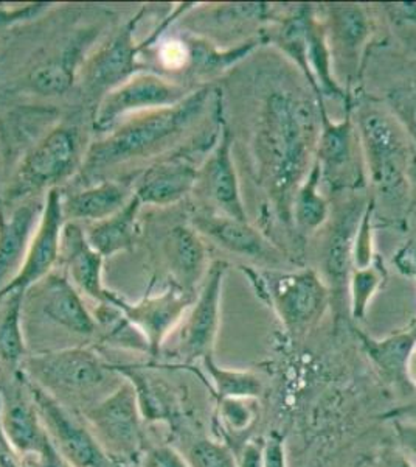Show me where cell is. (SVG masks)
<instances>
[{
  "mask_svg": "<svg viewBox=\"0 0 416 467\" xmlns=\"http://www.w3.org/2000/svg\"><path fill=\"white\" fill-rule=\"evenodd\" d=\"M395 265L398 266V270L406 275V276L413 277L416 281V244L415 242H409L404 244L402 248L398 250L396 253Z\"/></svg>",
  "mask_w": 416,
  "mask_h": 467,
  "instance_id": "obj_46",
  "label": "cell"
},
{
  "mask_svg": "<svg viewBox=\"0 0 416 467\" xmlns=\"http://www.w3.org/2000/svg\"><path fill=\"white\" fill-rule=\"evenodd\" d=\"M268 37L259 36L249 37L244 43L238 44L232 48H219L217 44L210 43L202 37H185V44L188 48V67L187 70L195 74L196 77H210V75L221 74L224 70L232 67L252 54L259 44L266 43Z\"/></svg>",
  "mask_w": 416,
  "mask_h": 467,
  "instance_id": "obj_30",
  "label": "cell"
},
{
  "mask_svg": "<svg viewBox=\"0 0 416 467\" xmlns=\"http://www.w3.org/2000/svg\"><path fill=\"white\" fill-rule=\"evenodd\" d=\"M367 202H350L339 213L328 234L323 250V273L330 290L340 292L348 288V277L353 270L354 235Z\"/></svg>",
  "mask_w": 416,
  "mask_h": 467,
  "instance_id": "obj_26",
  "label": "cell"
},
{
  "mask_svg": "<svg viewBox=\"0 0 416 467\" xmlns=\"http://www.w3.org/2000/svg\"><path fill=\"white\" fill-rule=\"evenodd\" d=\"M22 374L64 405L78 404L83 410L100 400L123 382L116 367L103 361L96 350L83 346L48 350L22 361Z\"/></svg>",
  "mask_w": 416,
  "mask_h": 467,
  "instance_id": "obj_3",
  "label": "cell"
},
{
  "mask_svg": "<svg viewBox=\"0 0 416 467\" xmlns=\"http://www.w3.org/2000/svg\"><path fill=\"white\" fill-rule=\"evenodd\" d=\"M385 418L391 420H400L416 422V404H411L409 407H404V409L393 410Z\"/></svg>",
  "mask_w": 416,
  "mask_h": 467,
  "instance_id": "obj_48",
  "label": "cell"
},
{
  "mask_svg": "<svg viewBox=\"0 0 416 467\" xmlns=\"http://www.w3.org/2000/svg\"><path fill=\"white\" fill-rule=\"evenodd\" d=\"M218 420L227 435L239 436L252 429L259 420L257 399L218 400Z\"/></svg>",
  "mask_w": 416,
  "mask_h": 467,
  "instance_id": "obj_37",
  "label": "cell"
},
{
  "mask_svg": "<svg viewBox=\"0 0 416 467\" xmlns=\"http://www.w3.org/2000/svg\"><path fill=\"white\" fill-rule=\"evenodd\" d=\"M376 202L369 200L364 207L362 217L359 220L358 231L354 235L353 268H365L376 259L374 253L373 217Z\"/></svg>",
  "mask_w": 416,
  "mask_h": 467,
  "instance_id": "obj_39",
  "label": "cell"
},
{
  "mask_svg": "<svg viewBox=\"0 0 416 467\" xmlns=\"http://www.w3.org/2000/svg\"><path fill=\"white\" fill-rule=\"evenodd\" d=\"M316 162L320 167L321 184L331 192L364 186L367 181L364 156L358 128L350 109L343 120L334 122L321 103Z\"/></svg>",
  "mask_w": 416,
  "mask_h": 467,
  "instance_id": "obj_11",
  "label": "cell"
},
{
  "mask_svg": "<svg viewBox=\"0 0 416 467\" xmlns=\"http://www.w3.org/2000/svg\"><path fill=\"white\" fill-rule=\"evenodd\" d=\"M0 304H2V301H0Z\"/></svg>",
  "mask_w": 416,
  "mask_h": 467,
  "instance_id": "obj_52",
  "label": "cell"
},
{
  "mask_svg": "<svg viewBox=\"0 0 416 467\" xmlns=\"http://www.w3.org/2000/svg\"><path fill=\"white\" fill-rule=\"evenodd\" d=\"M103 261L86 239L85 229L76 222H66L61 235L59 265L81 295L98 304H109L114 292L103 284Z\"/></svg>",
  "mask_w": 416,
  "mask_h": 467,
  "instance_id": "obj_20",
  "label": "cell"
},
{
  "mask_svg": "<svg viewBox=\"0 0 416 467\" xmlns=\"http://www.w3.org/2000/svg\"><path fill=\"white\" fill-rule=\"evenodd\" d=\"M356 337L370 361L380 372V378L393 383L395 387L411 388L407 379V365L411 352L416 349V319L404 329L398 330L382 340L373 338L360 329H356Z\"/></svg>",
  "mask_w": 416,
  "mask_h": 467,
  "instance_id": "obj_27",
  "label": "cell"
},
{
  "mask_svg": "<svg viewBox=\"0 0 416 467\" xmlns=\"http://www.w3.org/2000/svg\"><path fill=\"white\" fill-rule=\"evenodd\" d=\"M162 253L171 284L198 292L210 266L206 239L191 224H178L165 235Z\"/></svg>",
  "mask_w": 416,
  "mask_h": 467,
  "instance_id": "obj_23",
  "label": "cell"
},
{
  "mask_svg": "<svg viewBox=\"0 0 416 467\" xmlns=\"http://www.w3.org/2000/svg\"><path fill=\"white\" fill-rule=\"evenodd\" d=\"M396 438L400 441L402 451H406L416 466V422L411 420H393Z\"/></svg>",
  "mask_w": 416,
  "mask_h": 467,
  "instance_id": "obj_44",
  "label": "cell"
},
{
  "mask_svg": "<svg viewBox=\"0 0 416 467\" xmlns=\"http://www.w3.org/2000/svg\"><path fill=\"white\" fill-rule=\"evenodd\" d=\"M193 4H180L174 8L173 13L165 17L158 24L154 32L149 33L143 41L136 39L138 24L147 15V8L143 6L136 16L125 22L118 28L107 43L103 44L96 54L86 59L83 69L79 74L83 96L87 101H98L117 86L132 78L134 75L145 72V63L140 61V55L158 43V39L164 36L169 26L176 19L184 16L185 13L193 8Z\"/></svg>",
  "mask_w": 416,
  "mask_h": 467,
  "instance_id": "obj_5",
  "label": "cell"
},
{
  "mask_svg": "<svg viewBox=\"0 0 416 467\" xmlns=\"http://www.w3.org/2000/svg\"><path fill=\"white\" fill-rule=\"evenodd\" d=\"M191 90L157 72H142L109 90L92 114V130L98 136L112 131L127 117L178 105Z\"/></svg>",
  "mask_w": 416,
  "mask_h": 467,
  "instance_id": "obj_10",
  "label": "cell"
},
{
  "mask_svg": "<svg viewBox=\"0 0 416 467\" xmlns=\"http://www.w3.org/2000/svg\"><path fill=\"white\" fill-rule=\"evenodd\" d=\"M407 379L411 388H416V349L411 352V360L407 365Z\"/></svg>",
  "mask_w": 416,
  "mask_h": 467,
  "instance_id": "obj_50",
  "label": "cell"
},
{
  "mask_svg": "<svg viewBox=\"0 0 416 467\" xmlns=\"http://www.w3.org/2000/svg\"><path fill=\"white\" fill-rule=\"evenodd\" d=\"M28 292L35 293L41 314L61 329L79 337H94L100 330L96 317L64 271L53 270Z\"/></svg>",
  "mask_w": 416,
  "mask_h": 467,
  "instance_id": "obj_19",
  "label": "cell"
},
{
  "mask_svg": "<svg viewBox=\"0 0 416 467\" xmlns=\"http://www.w3.org/2000/svg\"><path fill=\"white\" fill-rule=\"evenodd\" d=\"M140 467H191L185 455L171 446L147 447L140 462Z\"/></svg>",
  "mask_w": 416,
  "mask_h": 467,
  "instance_id": "obj_41",
  "label": "cell"
},
{
  "mask_svg": "<svg viewBox=\"0 0 416 467\" xmlns=\"http://www.w3.org/2000/svg\"><path fill=\"white\" fill-rule=\"evenodd\" d=\"M26 379V378H25ZM28 382L30 393L36 405L44 427L59 455L72 467H109L111 460L106 457L96 436L92 435L85 420L76 418L72 410L53 398L46 389Z\"/></svg>",
  "mask_w": 416,
  "mask_h": 467,
  "instance_id": "obj_13",
  "label": "cell"
},
{
  "mask_svg": "<svg viewBox=\"0 0 416 467\" xmlns=\"http://www.w3.org/2000/svg\"><path fill=\"white\" fill-rule=\"evenodd\" d=\"M185 458L191 467H238L237 455L232 447L208 438L191 442Z\"/></svg>",
  "mask_w": 416,
  "mask_h": 467,
  "instance_id": "obj_38",
  "label": "cell"
},
{
  "mask_svg": "<svg viewBox=\"0 0 416 467\" xmlns=\"http://www.w3.org/2000/svg\"><path fill=\"white\" fill-rule=\"evenodd\" d=\"M219 90L206 85L191 90L178 105L127 117L86 150L76 178L83 187L106 180L120 165L173 151L185 134L204 120Z\"/></svg>",
  "mask_w": 416,
  "mask_h": 467,
  "instance_id": "obj_2",
  "label": "cell"
},
{
  "mask_svg": "<svg viewBox=\"0 0 416 467\" xmlns=\"http://www.w3.org/2000/svg\"><path fill=\"white\" fill-rule=\"evenodd\" d=\"M328 44L332 61L345 64L348 77L358 72L360 57L369 44L373 22L360 5H331L327 8Z\"/></svg>",
  "mask_w": 416,
  "mask_h": 467,
  "instance_id": "obj_22",
  "label": "cell"
},
{
  "mask_svg": "<svg viewBox=\"0 0 416 467\" xmlns=\"http://www.w3.org/2000/svg\"><path fill=\"white\" fill-rule=\"evenodd\" d=\"M157 55L160 64L169 72H184L188 67V48L185 39L162 41Z\"/></svg>",
  "mask_w": 416,
  "mask_h": 467,
  "instance_id": "obj_40",
  "label": "cell"
},
{
  "mask_svg": "<svg viewBox=\"0 0 416 467\" xmlns=\"http://www.w3.org/2000/svg\"><path fill=\"white\" fill-rule=\"evenodd\" d=\"M142 206V202L132 195L131 200L118 213L101 222L89 223L85 233L90 246L103 257L131 251L137 239V220Z\"/></svg>",
  "mask_w": 416,
  "mask_h": 467,
  "instance_id": "obj_28",
  "label": "cell"
},
{
  "mask_svg": "<svg viewBox=\"0 0 416 467\" xmlns=\"http://www.w3.org/2000/svg\"><path fill=\"white\" fill-rule=\"evenodd\" d=\"M207 374L215 385L218 400L221 399H259L263 393V383L252 371L227 369L218 365L215 357L202 360Z\"/></svg>",
  "mask_w": 416,
  "mask_h": 467,
  "instance_id": "obj_36",
  "label": "cell"
},
{
  "mask_svg": "<svg viewBox=\"0 0 416 467\" xmlns=\"http://www.w3.org/2000/svg\"><path fill=\"white\" fill-rule=\"evenodd\" d=\"M219 131L221 127L217 133L208 136V127L204 128L202 133L193 136L187 144L158 156L142 171L131 176L134 195L142 204L154 206H171L182 202L195 191L200 167L196 156L210 153L219 138Z\"/></svg>",
  "mask_w": 416,
  "mask_h": 467,
  "instance_id": "obj_9",
  "label": "cell"
},
{
  "mask_svg": "<svg viewBox=\"0 0 416 467\" xmlns=\"http://www.w3.org/2000/svg\"><path fill=\"white\" fill-rule=\"evenodd\" d=\"M238 467L264 466V440H246L237 455Z\"/></svg>",
  "mask_w": 416,
  "mask_h": 467,
  "instance_id": "obj_43",
  "label": "cell"
},
{
  "mask_svg": "<svg viewBox=\"0 0 416 467\" xmlns=\"http://www.w3.org/2000/svg\"><path fill=\"white\" fill-rule=\"evenodd\" d=\"M196 296L198 292H188L169 284L164 292L147 295L136 304L127 303V299L114 293L109 304L120 308L127 321L143 335L147 354L156 360L162 354L165 340L182 323Z\"/></svg>",
  "mask_w": 416,
  "mask_h": 467,
  "instance_id": "obj_14",
  "label": "cell"
},
{
  "mask_svg": "<svg viewBox=\"0 0 416 467\" xmlns=\"http://www.w3.org/2000/svg\"><path fill=\"white\" fill-rule=\"evenodd\" d=\"M190 224L204 239L238 257L269 266L279 265L285 259L279 246L250 222H239L208 209H199L191 215Z\"/></svg>",
  "mask_w": 416,
  "mask_h": 467,
  "instance_id": "obj_18",
  "label": "cell"
},
{
  "mask_svg": "<svg viewBox=\"0 0 416 467\" xmlns=\"http://www.w3.org/2000/svg\"><path fill=\"white\" fill-rule=\"evenodd\" d=\"M116 369L136 388L143 420L169 424L178 420V405L173 391L162 382V379L149 376L136 367H116Z\"/></svg>",
  "mask_w": 416,
  "mask_h": 467,
  "instance_id": "obj_31",
  "label": "cell"
},
{
  "mask_svg": "<svg viewBox=\"0 0 416 467\" xmlns=\"http://www.w3.org/2000/svg\"><path fill=\"white\" fill-rule=\"evenodd\" d=\"M0 301V363L13 368L21 367L26 357L25 338L22 329L25 293H11Z\"/></svg>",
  "mask_w": 416,
  "mask_h": 467,
  "instance_id": "obj_34",
  "label": "cell"
},
{
  "mask_svg": "<svg viewBox=\"0 0 416 467\" xmlns=\"http://www.w3.org/2000/svg\"><path fill=\"white\" fill-rule=\"evenodd\" d=\"M228 264L211 262L195 303L182 319L176 356L185 365L213 356L218 332L221 326L222 285Z\"/></svg>",
  "mask_w": 416,
  "mask_h": 467,
  "instance_id": "obj_12",
  "label": "cell"
},
{
  "mask_svg": "<svg viewBox=\"0 0 416 467\" xmlns=\"http://www.w3.org/2000/svg\"><path fill=\"white\" fill-rule=\"evenodd\" d=\"M83 420L96 436V442L112 462L134 466L147 451V435L143 431V416L138 407L136 388L127 379L81 411Z\"/></svg>",
  "mask_w": 416,
  "mask_h": 467,
  "instance_id": "obj_8",
  "label": "cell"
},
{
  "mask_svg": "<svg viewBox=\"0 0 416 467\" xmlns=\"http://www.w3.org/2000/svg\"><path fill=\"white\" fill-rule=\"evenodd\" d=\"M0 431L21 458L39 457L53 447L22 371L0 387Z\"/></svg>",
  "mask_w": 416,
  "mask_h": 467,
  "instance_id": "obj_16",
  "label": "cell"
},
{
  "mask_svg": "<svg viewBox=\"0 0 416 467\" xmlns=\"http://www.w3.org/2000/svg\"><path fill=\"white\" fill-rule=\"evenodd\" d=\"M263 467H288L285 442L279 435H272L264 440Z\"/></svg>",
  "mask_w": 416,
  "mask_h": 467,
  "instance_id": "obj_45",
  "label": "cell"
},
{
  "mask_svg": "<svg viewBox=\"0 0 416 467\" xmlns=\"http://www.w3.org/2000/svg\"><path fill=\"white\" fill-rule=\"evenodd\" d=\"M66 215L63 209V191L55 187L46 193L43 213L39 218L36 231L28 244L25 261L16 277L0 292V299L11 293H26L37 282L47 277L59 264L61 235H63Z\"/></svg>",
  "mask_w": 416,
  "mask_h": 467,
  "instance_id": "obj_17",
  "label": "cell"
},
{
  "mask_svg": "<svg viewBox=\"0 0 416 467\" xmlns=\"http://www.w3.org/2000/svg\"><path fill=\"white\" fill-rule=\"evenodd\" d=\"M232 149V130L222 117L219 138L200 164L193 192L210 204L208 211L249 222Z\"/></svg>",
  "mask_w": 416,
  "mask_h": 467,
  "instance_id": "obj_15",
  "label": "cell"
},
{
  "mask_svg": "<svg viewBox=\"0 0 416 467\" xmlns=\"http://www.w3.org/2000/svg\"><path fill=\"white\" fill-rule=\"evenodd\" d=\"M132 195L131 178H106L74 193H63L64 215L67 222L96 223L118 213Z\"/></svg>",
  "mask_w": 416,
  "mask_h": 467,
  "instance_id": "obj_25",
  "label": "cell"
},
{
  "mask_svg": "<svg viewBox=\"0 0 416 467\" xmlns=\"http://www.w3.org/2000/svg\"><path fill=\"white\" fill-rule=\"evenodd\" d=\"M393 10L404 21H416V4H398Z\"/></svg>",
  "mask_w": 416,
  "mask_h": 467,
  "instance_id": "obj_49",
  "label": "cell"
},
{
  "mask_svg": "<svg viewBox=\"0 0 416 467\" xmlns=\"http://www.w3.org/2000/svg\"><path fill=\"white\" fill-rule=\"evenodd\" d=\"M22 466L24 467H72L69 462H66L56 447L53 446L50 451H46L44 455L39 457L21 458Z\"/></svg>",
  "mask_w": 416,
  "mask_h": 467,
  "instance_id": "obj_47",
  "label": "cell"
},
{
  "mask_svg": "<svg viewBox=\"0 0 416 467\" xmlns=\"http://www.w3.org/2000/svg\"><path fill=\"white\" fill-rule=\"evenodd\" d=\"M320 123L309 101L289 89L264 97L253 133V156L259 184L279 217L290 223L295 192L316 162Z\"/></svg>",
  "mask_w": 416,
  "mask_h": 467,
  "instance_id": "obj_1",
  "label": "cell"
},
{
  "mask_svg": "<svg viewBox=\"0 0 416 467\" xmlns=\"http://www.w3.org/2000/svg\"><path fill=\"white\" fill-rule=\"evenodd\" d=\"M47 8L48 4H44V2L28 4V5L19 6V8H6V6L0 5V33L6 32L8 28H13L24 22L36 19Z\"/></svg>",
  "mask_w": 416,
  "mask_h": 467,
  "instance_id": "obj_42",
  "label": "cell"
},
{
  "mask_svg": "<svg viewBox=\"0 0 416 467\" xmlns=\"http://www.w3.org/2000/svg\"><path fill=\"white\" fill-rule=\"evenodd\" d=\"M308 63L311 69L312 78L316 83L319 96L332 97L340 100H350L348 92L334 72L331 48L328 44L327 27L325 22L320 21L312 8L308 17Z\"/></svg>",
  "mask_w": 416,
  "mask_h": 467,
  "instance_id": "obj_29",
  "label": "cell"
},
{
  "mask_svg": "<svg viewBox=\"0 0 416 467\" xmlns=\"http://www.w3.org/2000/svg\"><path fill=\"white\" fill-rule=\"evenodd\" d=\"M81 162V130L74 123H59L24 154L6 187L5 202L21 204L47 193L78 173Z\"/></svg>",
  "mask_w": 416,
  "mask_h": 467,
  "instance_id": "obj_7",
  "label": "cell"
},
{
  "mask_svg": "<svg viewBox=\"0 0 416 467\" xmlns=\"http://www.w3.org/2000/svg\"><path fill=\"white\" fill-rule=\"evenodd\" d=\"M241 271L292 338L316 327L331 303V290L317 271H257L250 266H241Z\"/></svg>",
  "mask_w": 416,
  "mask_h": 467,
  "instance_id": "obj_6",
  "label": "cell"
},
{
  "mask_svg": "<svg viewBox=\"0 0 416 467\" xmlns=\"http://www.w3.org/2000/svg\"><path fill=\"white\" fill-rule=\"evenodd\" d=\"M354 123L370 184L385 202L404 206L411 193V149L404 130L374 107L360 109Z\"/></svg>",
  "mask_w": 416,
  "mask_h": 467,
  "instance_id": "obj_4",
  "label": "cell"
},
{
  "mask_svg": "<svg viewBox=\"0 0 416 467\" xmlns=\"http://www.w3.org/2000/svg\"><path fill=\"white\" fill-rule=\"evenodd\" d=\"M43 209L44 202L32 198L17 204L10 217L0 213V292L21 270Z\"/></svg>",
  "mask_w": 416,
  "mask_h": 467,
  "instance_id": "obj_24",
  "label": "cell"
},
{
  "mask_svg": "<svg viewBox=\"0 0 416 467\" xmlns=\"http://www.w3.org/2000/svg\"><path fill=\"white\" fill-rule=\"evenodd\" d=\"M309 11H311L309 5L297 8L292 15L281 21L279 30L270 39L288 58L294 61L301 74L305 75L306 81L311 86L319 101L323 103V99L319 96V90H317L316 83L312 78L309 63H308V17H309Z\"/></svg>",
  "mask_w": 416,
  "mask_h": 467,
  "instance_id": "obj_33",
  "label": "cell"
},
{
  "mask_svg": "<svg viewBox=\"0 0 416 467\" xmlns=\"http://www.w3.org/2000/svg\"><path fill=\"white\" fill-rule=\"evenodd\" d=\"M96 39L94 30H81L56 54L28 70L25 89L46 99L69 94L78 80L86 59V48Z\"/></svg>",
  "mask_w": 416,
  "mask_h": 467,
  "instance_id": "obj_21",
  "label": "cell"
},
{
  "mask_svg": "<svg viewBox=\"0 0 416 467\" xmlns=\"http://www.w3.org/2000/svg\"><path fill=\"white\" fill-rule=\"evenodd\" d=\"M109 467H134V466H125V464H117V462H111V466Z\"/></svg>",
  "mask_w": 416,
  "mask_h": 467,
  "instance_id": "obj_51",
  "label": "cell"
},
{
  "mask_svg": "<svg viewBox=\"0 0 416 467\" xmlns=\"http://www.w3.org/2000/svg\"><path fill=\"white\" fill-rule=\"evenodd\" d=\"M320 187V167L314 162L311 171L295 192L290 206V220L295 228L305 235H311L319 231L330 218V202L321 193Z\"/></svg>",
  "mask_w": 416,
  "mask_h": 467,
  "instance_id": "obj_32",
  "label": "cell"
},
{
  "mask_svg": "<svg viewBox=\"0 0 416 467\" xmlns=\"http://www.w3.org/2000/svg\"><path fill=\"white\" fill-rule=\"evenodd\" d=\"M387 268L380 255H376L369 266L353 268L348 277V293H350V312L356 321L367 317L370 303L374 295L380 292L387 281Z\"/></svg>",
  "mask_w": 416,
  "mask_h": 467,
  "instance_id": "obj_35",
  "label": "cell"
}]
</instances>
